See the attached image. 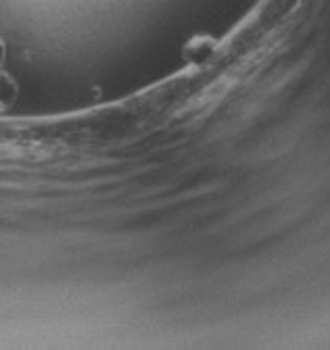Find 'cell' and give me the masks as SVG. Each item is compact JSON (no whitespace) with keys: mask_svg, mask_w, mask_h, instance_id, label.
Returning a JSON list of instances; mask_svg holds the SVG:
<instances>
[{"mask_svg":"<svg viewBox=\"0 0 330 350\" xmlns=\"http://www.w3.org/2000/svg\"><path fill=\"white\" fill-rule=\"evenodd\" d=\"M19 94H21V85L17 77L7 69H0V113L11 111L17 105Z\"/></svg>","mask_w":330,"mask_h":350,"instance_id":"6da1fadb","label":"cell"},{"mask_svg":"<svg viewBox=\"0 0 330 350\" xmlns=\"http://www.w3.org/2000/svg\"><path fill=\"white\" fill-rule=\"evenodd\" d=\"M7 59H9V42L0 36V69H5Z\"/></svg>","mask_w":330,"mask_h":350,"instance_id":"7a4b0ae2","label":"cell"}]
</instances>
